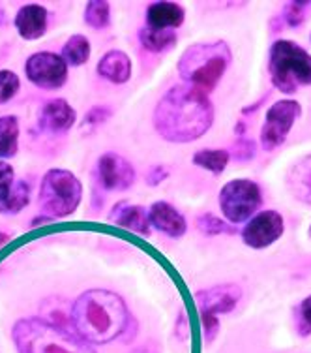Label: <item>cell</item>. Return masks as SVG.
<instances>
[{"instance_id": "13", "label": "cell", "mask_w": 311, "mask_h": 353, "mask_svg": "<svg viewBox=\"0 0 311 353\" xmlns=\"http://www.w3.org/2000/svg\"><path fill=\"white\" fill-rule=\"evenodd\" d=\"M149 220L150 225H154L156 230L162 231V233L173 239L182 237L186 230H188L186 218L176 211L173 205L165 203V201H156L150 207Z\"/></svg>"}, {"instance_id": "18", "label": "cell", "mask_w": 311, "mask_h": 353, "mask_svg": "<svg viewBox=\"0 0 311 353\" xmlns=\"http://www.w3.org/2000/svg\"><path fill=\"white\" fill-rule=\"evenodd\" d=\"M186 12L176 2H154L147 12V23L154 28H169L175 30L184 23Z\"/></svg>"}, {"instance_id": "19", "label": "cell", "mask_w": 311, "mask_h": 353, "mask_svg": "<svg viewBox=\"0 0 311 353\" xmlns=\"http://www.w3.org/2000/svg\"><path fill=\"white\" fill-rule=\"evenodd\" d=\"M111 218L120 228L136 231V233H141V235H149L150 233L149 214L139 205H116L113 212H111Z\"/></svg>"}, {"instance_id": "35", "label": "cell", "mask_w": 311, "mask_h": 353, "mask_svg": "<svg viewBox=\"0 0 311 353\" xmlns=\"http://www.w3.org/2000/svg\"><path fill=\"white\" fill-rule=\"evenodd\" d=\"M8 241H10V235H6V233H0V248L6 245Z\"/></svg>"}, {"instance_id": "29", "label": "cell", "mask_w": 311, "mask_h": 353, "mask_svg": "<svg viewBox=\"0 0 311 353\" xmlns=\"http://www.w3.org/2000/svg\"><path fill=\"white\" fill-rule=\"evenodd\" d=\"M297 331L298 334L305 339L311 334V295L305 297L297 308Z\"/></svg>"}, {"instance_id": "9", "label": "cell", "mask_w": 311, "mask_h": 353, "mask_svg": "<svg viewBox=\"0 0 311 353\" xmlns=\"http://www.w3.org/2000/svg\"><path fill=\"white\" fill-rule=\"evenodd\" d=\"M25 74L28 81L45 90H56L68 81V62L62 54L40 51L30 54L25 62Z\"/></svg>"}, {"instance_id": "12", "label": "cell", "mask_w": 311, "mask_h": 353, "mask_svg": "<svg viewBox=\"0 0 311 353\" xmlns=\"http://www.w3.org/2000/svg\"><path fill=\"white\" fill-rule=\"evenodd\" d=\"M98 175L107 190H128L136 181L133 165L116 152H105L98 162Z\"/></svg>"}, {"instance_id": "11", "label": "cell", "mask_w": 311, "mask_h": 353, "mask_svg": "<svg viewBox=\"0 0 311 353\" xmlns=\"http://www.w3.org/2000/svg\"><path fill=\"white\" fill-rule=\"evenodd\" d=\"M240 299H242V290L237 284L214 285L203 292H197L195 295L199 314H212V316L233 312Z\"/></svg>"}, {"instance_id": "21", "label": "cell", "mask_w": 311, "mask_h": 353, "mask_svg": "<svg viewBox=\"0 0 311 353\" xmlns=\"http://www.w3.org/2000/svg\"><path fill=\"white\" fill-rule=\"evenodd\" d=\"M19 147V121L17 117H0V158H12Z\"/></svg>"}, {"instance_id": "17", "label": "cell", "mask_w": 311, "mask_h": 353, "mask_svg": "<svg viewBox=\"0 0 311 353\" xmlns=\"http://www.w3.org/2000/svg\"><path fill=\"white\" fill-rule=\"evenodd\" d=\"M98 74L107 81L122 85V83L129 81V77H131V59L118 49L107 51L102 57V61L98 62Z\"/></svg>"}, {"instance_id": "28", "label": "cell", "mask_w": 311, "mask_h": 353, "mask_svg": "<svg viewBox=\"0 0 311 353\" xmlns=\"http://www.w3.org/2000/svg\"><path fill=\"white\" fill-rule=\"evenodd\" d=\"M19 87V77L12 70H0V103L10 102L17 94Z\"/></svg>"}, {"instance_id": "26", "label": "cell", "mask_w": 311, "mask_h": 353, "mask_svg": "<svg viewBox=\"0 0 311 353\" xmlns=\"http://www.w3.org/2000/svg\"><path fill=\"white\" fill-rule=\"evenodd\" d=\"M197 228L203 231L204 235H219V233H230L233 235V233H237V230L233 225L224 222L222 218L210 214V212L197 218Z\"/></svg>"}, {"instance_id": "14", "label": "cell", "mask_w": 311, "mask_h": 353, "mask_svg": "<svg viewBox=\"0 0 311 353\" xmlns=\"http://www.w3.org/2000/svg\"><path fill=\"white\" fill-rule=\"evenodd\" d=\"M15 28L21 38L32 41L45 34L47 30V10L40 4H27L15 15Z\"/></svg>"}, {"instance_id": "30", "label": "cell", "mask_w": 311, "mask_h": 353, "mask_svg": "<svg viewBox=\"0 0 311 353\" xmlns=\"http://www.w3.org/2000/svg\"><path fill=\"white\" fill-rule=\"evenodd\" d=\"M12 186H14V168L8 162L0 160V199L8 196Z\"/></svg>"}, {"instance_id": "16", "label": "cell", "mask_w": 311, "mask_h": 353, "mask_svg": "<svg viewBox=\"0 0 311 353\" xmlns=\"http://www.w3.org/2000/svg\"><path fill=\"white\" fill-rule=\"evenodd\" d=\"M287 188L300 203L311 205V154L302 157L287 173Z\"/></svg>"}, {"instance_id": "33", "label": "cell", "mask_w": 311, "mask_h": 353, "mask_svg": "<svg viewBox=\"0 0 311 353\" xmlns=\"http://www.w3.org/2000/svg\"><path fill=\"white\" fill-rule=\"evenodd\" d=\"M169 175L167 173V170L163 168V165H158V168H152L149 173V176H147V181H149V184H158L160 181H163L165 176Z\"/></svg>"}, {"instance_id": "36", "label": "cell", "mask_w": 311, "mask_h": 353, "mask_svg": "<svg viewBox=\"0 0 311 353\" xmlns=\"http://www.w3.org/2000/svg\"><path fill=\"white\" fill-rule=\"evenodd\" d=\"M310 239H311V225H310Z\"/></svg>"}, {"instance_id": "34", "label": "cell", "mask_w": 311, "mask_h": 353, "mask_svg": "<svg viewBox=\"0 0 311 353\" xmlns=\"http://www.w3.org/2000/svg\"><path fill=\"white\" fill-rule=\"evenodd\" d=\"M6 12H4V10H2V8H0V27H4V25H6Z\"/></svg>"}, {"instance_id": "31", "label": "cell", "mask_w": 311, "mask_h": 353, "mask_svg": "<svg viewBox=\"0 0 311 353\" xmlns=\"http://www.w3.org/2000/svg\"><path fill=\"white\" fill-rule=\"evenodd\" d=\"M201 323H203V333L206 342H212L219 333V319L212 314H201Z\"/></svg>"}, {"instance_id": "25", "label": "cell", "mask_w": 311, "mask_h": 353, "mask_svg": "<svg viewBox=\"0 0 311 353\" xmlns=\"http://www.w3.org/2000/svg\"><path fill=\"white\" fill-rule=\"evenodd\" d=\"M85 23L90 28L102 30L111 23V6L105 0H92L85 8Z\"/></svg>"}, {"instance_id": "23", "label": "cell", "mask_w": 311, "mask_h": 353, "mask_svg": "<svg viewBox=\"0 0 311 353\" xmlns=\"http://www.w3.org/2000/svg\"><path fill=\"white\" fill-rule=\"evenodd\" d=\"M230 160V154L224 149H203L197 150L193 154V163L203 168V170L214 173V175H219L224 173V170L227 168V163Z\"/></svg>"}, {"instance_id": "7", "label": "cell", "mask_w": 311, "mask_h": 353, "mask_svg": "<svg viewBox=\"0 0 311 353\" xmlns=\"http://www.w3.org/2000/svg\"><path fill=\"white\" fill-rule=\"evenodd\" d=\"M263 205V194L257 183L250 179H235L219 192V209L229 224H242L255 216Z\"/></svg>"}, {"instance_id": "20", "label": "cell", "mask_w": 311, "mask_h": 353, "mask_svg": "<svg viewBox=\"0 0 311 353\" xmlns=\"http://www.w3.org/2000/svg\"><path fill=\"white\" fill-rule=\"evenodd\" d=\"M141 43L144 48L152 51V53H165L176 46V38L175 30H169V28H154V27H147L142 28L141 34Z\"/></svg>"}, {"instance_id": "8", "label": "cell", "mask_w": 311, "mask_h": 353, "mask_svg": "<svg viewBox=\"0 0 311 353\" xmlns=\"http://www.w3.org/2000/svg\"><path fill=\"white\" fill-rule=\"evenodd\" d=\"M300 113H302V108L297 100H279L272 103L266 111L264 124L261 128V149L266 152L279 149L287 136L291 134Z\"/></svg>"}, {"instance_id": "10", "label": "cell", "mask_w": 311, "mask_h": 353, "mask_svg": "<svg viewBox=\"0 0 311 353\" xmlns=\"http://www.w3.org/2000/svg\"><path fill=\"white\" fill-rule=\"evenodd\" d=\"M283 216L279 212H257L255 216L248 220V224L242 230V241L244 245H248L253 250H263L274 245L277 239L283 235Z\"/></svg>"}, {"instance_id": "2", "label": "cell", "mask_w": 311, "mask_h": 353, "mask_svg": "<svg viewBox=\"0 0 311 353\" xmlns=\"http://www.w3.org/2000/svg\"><path fill=\"white\" fill-rule=\"evenodd\" d=\"M75 333L87 344H107L129 325L126 303L107 290H88L72 306Z\"/></svg>"}, {"instance_id": "6", "label": "cell", "mask_w": 311, "mask_h": 353, "mask_svg": "<svg viewBox=\"0 0 311 353\" xmlns=\"http://www.w3.org/2000/svg\"><path fill=\"white\" fill-rule=\"evenodd\" d=\"M83 199V184L68 170H49L40 186L41 211L53 218H66L77 211Z\"/></svg>"}, {"instance_id": "1", "label": "cell", "mask_w": 311, "mask_h": 353, "mask_svg": "<svg viewBox=\"0 0 311 353\" xmlns=\"http://www.w3.org/2000/svg\"><path fill=\"white\" fill-rule=\"evenodd\" d=\"M214 123L208 94L191 85H178L165 92L154 109V128L165 141L190 143L203 137Z\"/></svg>"}, {"instance_id": "32", "label": "cell", "mask_w": 311, "mask_h": 353, "mask_svg": "<svg viewBox=\"0 0 311 353\" xmlns=\"http://www.w3.org/2000/svg\"><path fill=\"white\" fill-rule=\"evenodd\" d=\"M255 154V143L253 141H238L235 150H233V157L237 158L238 162H244V160H251Z\"/></svg>"}, {"instance_id": "22", "label": "cell", "mask_w": 311, "mask_h": 353, "mask_svg": "<svg viewBox=\"0 0 311 353\" xmlns=\"http://www.w3.org/2000/svg\"><path fill=\"white\" fill-rule=\"evenodd\" d=\"M30 201V186L25 181H17L12 186V190L8 192L4 199H0V212L2 214H17L21 212Z\"/></svg>"}, {"instance_id": "3", "label": "cell", "mask_w": 311, "mask_h": 353, "mask_svg": "<svg viewBox=\"0 0 311 353\" xmlns=\"http://www.w3.org/2000/svg\"><path fill=\"white\" fill-rule=\"evenodd\" d=\"M230 62H233V53L224 40L193 43L180 57L178 74L186 85H191L197 90L208 94L222 81Z\"/></svg>"}, {"instance_id": "4", "label": "cell", "mask_w": 311, "mask_h": 353, "mask_svg": "<svg viewBox=\"0 0 311 353\" xmlns=\"http://www.w3.org/2000/svg\"><path fill=\"white\" fill-rule=\"evenodd\" d=\"M19 353H94L77 333L51 325L45 319H21L14 327Z\"/></svg>"}, {"instance_id": "27", "label": "cell", "mask_w": 311, "mask_h": 353, "mask_svg": "<svg viewBox=\"0 0 311 353\" xmlns=\"http://www.w3.org/2000/svg\"><path fill=\"white\" fill-rule=\"evenodd\" d=\"M305 15H308V2H287L281 19L287 23V27L297 28L304 23Z\"/></svg>"}, {"instance_id": "15", "label": "cell", "mask_w": 311, "mask_h": 353, "mask_svg": "<svg viewBox=\"0 0 311 353\" xmlns=\"http://www.w3.org/2000/svg\"><path fill=\"white\" fill-rule=\"evenodd\" d=\"M75 109L66 100L56 98L43 105L41 111V126L47 128L51 134H62L68 132L75 124Z\"/></svg>"}, {"instance_id": "5", "label": "cell", "mask_w": 311, "mask_h": 353, "mask_svg": "<svg viewBox=\"0 0 311 353\" xmlns=\"http://www.w3.org/2000/svg\"><path fill=\"white\" fill-rule=\"evenodd\" d=\"M268 72L274 87L279 92L292 94L300 87H311V54L294 41H274L270 48Z\"/></svg>"}, {"instance_id": "24", "label": "cell", "mask_w": 311, "mask_h": 353, "mask_svg": "<svg viewBox=\"0 0 311 353\" xmlns=\"http://www.w3.org/2000/svg\"><path fill=\"white\" fill-rule=\"evenodd\" d=\"M62 59L72 66H81L90 59V41L87 36L74 34L62 48Z\"/></svg>"}]
</instances>
